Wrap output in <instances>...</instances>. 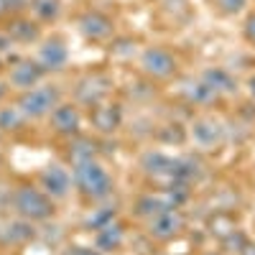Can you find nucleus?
<instances>
[{"instance_id": "f257e3e1", "label": "nucleus", "mask_w": 255, "mask_h": 255, "mask_svg": "<svg viewBox=\"0 0 255 255\" xmlns=\"http://www.w3.org/2000/svg\"><path fill=\"white\" fill-rule=\"evenodd\" d=\"M72 179H74L77 191L87 202H105L113 194V189H115L110 171L97 158L72 166Z\"/></svg>"}, {"instance_id": "f03ea898", "label": "nucleus", "mask_w": 255, "mask_h": 255, "mask_svg": "<svg viewBox=\"0 0 255 255\" xmlns=\"http://www.w3.org/2000/svg\"><path fill=\"white\" fill-rule=\"evenodd\" d=\"M10 204L15 209V215L20 220H28V222H46L56 212L54 199L44 189H38L33 184H18L10 191Z\"/></svg>"}, {"instance_id": "7ed1b4c3", "label": "nucleus", "mask_w": 255, "mask_h": 255, "mask_svg": "<svg viewBox=\"0 0 255 255\" xmlns=\"http://www.w3.org/2000/svg\"><path fill=\"white\" fill-rule=\"evenodd\" d=\"M15 105L28 120L49 118L56 110V105H61V90H59V84H38V87L28 92H20Z\"/></svg>"}, {"instance_id": "20e7f679", "label": "nucleus", "mask_w": 255, "mask_h": 255, "mask_svg": "<svg viewBox=\"0 0 255 255\" xmlns=\"http://www.w3.org/2000/svg\"><path fill=\"white\" fill-rule=\"evenodd\" d=\"M44 77H46V69L38 64V59H18L8 69V84L18 92H28L38 87Z\"/></svg>"}, {"instance_id": "39448f33", "label": "nucleus", "mask_w": 255, "mask_h": 255, "mask_svg": "<svg viewBox=\"0 0 255 255\" xmlns=\"http://www.w3.org/2000/svg\"><path fill=\"white\" fill-rule=\"evenodd\" d=\"M110 90H113V79H110L108 74H102V72H92V74L82 77V79L77 82L74 95H77V100H79L82 105L95 108V105H100L105 97L110 95Z\"/></svg>"}, {"instance_id": "423d86ee", "label": "nucleus", "mask_w": 255, "mask_h": 255, "mask_svg": "<svg viewBox=\"0 0 255 255\" xmlns=\"http://www.w3.org/2000/svg\"><path fill=\"white\" fill-rule=\"evenodd\" d=\"M140 69L153 79H168L176 74V59L161 46H148L140 54Z\"/></svg>"}, {"instance_id": "0eeeda50", "label": "nucleus", "mask_w": 255, "mask_h": 255, "mask_svg": "<svg viewBox=\"0 0 255 255\" xmlns=\"http://www.w3.org/2000/svg\"><path fill=\"white\" fill-rule=\"evenodd\" d=\"M51 130L61 138H77L82 133V113L74 102H61L56 110L49 115Z\"/></svg>"}, {"instance_id": "6e6552de", "label": "nucleus", "mask_w": 255, "mask_h": 255, "mask_svg": "<svg viewBox=\"0 0 255 255\" xmlns=\"http://www.w3.org/2000/svg\"><path fill=\"white\" fill-rule=\"evenodd\" d=\"M38 184L51 199H67L72 186H74V179H72V174L64 166L49 163V166H44V171H41Z\"/></svg>"}, {"instance_id": "1a4fd4ad", "label": "nucleus", "mask_w": 255, "mask_h": 255, "mask_svg": "<svg viewBox=\"0 0 255 255\" xmlns=\"http://www.w3.org/2000/svg\"><path fill=\"white\" fill-rule=\"evenodd\" d=\"M79 33L92 41V44H105V41H110L113 33H115V23H113V18H108L105 13L100 10H90V13H84L79 18Z\"/></svg>"}, {"instance_id": "9d476101", "label": "nucleus", "mask_w": 255, "mask_h": 255, "mask_svg": "<svg viewBox=\"0 0 255 255\" xmlns=\"http://www.w3.org/2000/svg\"><path fill=\"white\" fill-rule=\"evenodd\" d=\"M36 59L46 72H61L69 64V49H67V44H64V38L51 36L46 41H41Z\"/></svg>"}, {"instance_id": "9b49d317", "label": "nucleus", "mask_w": 255, "mask_h": 255, "mask_svg": "<svg viewBox=\"0 0 255 255\" xmlns=\"http://www.w3.org/2000/svg\"><path fill=\"white\" fill-rule=\"evenodd\" d=\"M184 230V217L179 209H166L161 215L148 220V235L166 243V240H174L179 232Z\"/></svg>"}, {"instance_id": "f8f14e48", "label": "nucleus", "mask_w": 255, "mask_h": 255, "mask_svg": "<svg viewBox=\"0 0 255 255\" xmlns=\"http://www.w3.org/2000/svg\"><path fill=\"white\" fill-rule=\"evenodd\" d=\"M189 135L199 148H215L225 140V128L215 118H199V120L191 123Z\"/></svg>"}, {"instance_id": "ddd939ff", "label": "nucleus", "mask_w": 255, "mask_h": 255, "mask_svg": "<svg viewBox=\"0 0 255 255\" xmlns=\"http://www.w3.org/2000/svg\"><path fill=\"white\" fill-rule=\"evenodd\" d=\"M3 31L13 38V44H36V41H41V23L28 15H10Z\"/></svg>"}, {"instance_id": "4468645a", "label": "nucleus", "mask_w": 255, "mask_h": 255, "mask_svg": "<svg viewBox=\"0 0 255 255\" xmlns=\"http://www.w3.org/2000/svg\"><path fill=\"white\" fill-rule=\"evenodd\" d=\"M90 118H92V125L100 133H115L123 123V110H120V105L100 102L95 108H90Z\"/></svg>"}, {"instance_id": "2eb2a0df", "label": "nucleus", "mask_w": 255, "mask_h": 255, "mask_svg": "<svg viewBox=\"0 0 255 255\" xmlns=\"http://www.w3.org/2000/svg\"><path fill=\"white\" fill-rule=\"evenodd\" d=\"M125 240V230L118 225V222H110V225H105L100 230H95V248L100 253H113L123 245Z\"/></svg>"}, {"instance_id": "dca6fc26", "label": "nucleus", "mask_w": 255, "mask_h": 255, "mask_svg": "<svg viewBox=\"0 0 255 255\" xmlns=\"http://www.w3.org/2000/svg\"><path fill=\"white\" fill-rule=\"evenodd\" d=\"M202 79H204L217 95H235V92H238V82H235V77H232L227 69H222V67L204 69V72H202Z\"/></svg>"}, {"instance_id": "f3484780", "label": "nucleus", "mask_w": 255, "mask_h": 255, "mask_svg": "<svg viewBox=\"0 0 255 255\" xmlns=\"http://www.w3.org/2000/svg\"><path fill=\"white\" fill-rule=\"evenodd\" d=\"M28 10L41 26L56 23L61 15V0H28Z\"/></svg>"}, {"instance_id": "a211bd4d", "label": "nucleus", "mask_w": 255, "mask_h": 255, "mask_svg": "<svg viewBox=\"0 0 255 255\" xmlns=\"http://www.w3.org/2000/svg\"><path fill=\"white\" fill-rule=\"evenodd\" d=\"M28 118L20 113L18 105H8V108H0V133H20L26 128Z\"/></svg>"}, {"instance_id": "6ab92c4d", "label": "nucleus", "mask_w": 255, "mask_h": 255, "mask_svg": "<svg viewBox=\"0 0 255 255\" xmlns=\"http://www.w3.org/2000/svg\"><path fill=\"white\" fill-rule=\"evenodd\" d=\"M140 166L153 176H168L171 174V166H174V158L166 156V153H158V151H148L140 158Z\"/></svg>"}, {"instance_id": "aec40b11", "label": "nucleus", "mask_w": 255, "mask_h": 255, "mask_svg": "<svg viewBox=\"0 0 255 255\" xmlns=\"http://www.w3.org/2000/svg\"><path fill=\"white\" fill-rule=\"evenodd\" d=\"M95 153H97V145H95V140H92V138H84V135L72 138V145H69V158H72V166L84 163V161H95Z\"/></svg>"}, {"instance_id": "412c9836", "label": "nucleus", "mask_w": 255, "mask_h": 255, "mask_svg": "<svg viewBox=\"0 0 255 255\" xmlns=\"http://www.w3.org/2000/svg\"><path fill=\"white\" fill-rule=\"evenodd\" d=\"M166 209H176V204L171 202V197H143L138 204H135V212L140 217H156V215H161V212H166Z\"/></svg>"}, {"instance_id": "4be33fe9", "label": "nucleus", "mask_w": 255, "mask_h": 255, "mask_svg": "<svg viewBox=\"0 0 255 255\" xmlns=\"http://www.w3.org/2000/svg\"><path fill=\"white\" fill-rule=\"evenodd\" d=\"M184 95H186V100H191L194 105H209V102H215V100L220 97V95L212 90L204 79H199V82H189V84H186V90H184Z\"/></svg>"}, {"instance_id": "5701e85b", "label": "nucleus", "mask_w": 255, "mask_h": 255, "mask_svg": "<svg viewBox=\"0 0 255 255\" xmlns=\"http://www.w3.org/2000/svg\"><path fill=\"white\" fill-rule=\"evenodd\" d=\"M33 235H36V230H33V225H31L28 220L10 222L8 230H5V238H8L10 243H28V240H33Z\"/></svg>"}, {"instance_id": "b1692460", "label": "nucleus", "mask_w": 255, "mask_h": 255, "mask_svg": "<svg viewBox=\"0 0 255 255\" xmlns=\"http://www.w3.org/2000/svg\"><path fill=\"white\" fill-rule=\"evenodd\" d=\"M110 222H115V209H110V207H102V209H97V212H95V215H90L84 225H87L90 230H100V227L110 225Z\"/></svg>"}, {"instance_id": "393cba45", "label": "nucleus", "mask_w": 255, "mask_h": 255, "mask_svg": "<svg viewBox=\"0 0 255 255\" xmlns=\"http://www.w3.org/2000/svg\"><path fill=\"white\" fill-rule=\"evenodd\" d=\"M215 3H217L220 13H225V15H238V13L245 10L248 0H215Z\"/></svg>"}, {"instance_id": "a878e982", "label": "nucleus", "mask_w": 255, "mask_h": 255, "mask_svg": "<svg viewBox=\"0 0 255 255\" xmlns=\"http://www.w3.org/2000/svg\"><path fill=\"white\" fill-rule=\"evenodd\" d=\"M10 49H13V38H10L3 28H0V56H5Z\"/></svg>"}, {"instance_id": "bb28decb", "label": "nucleus", "mask_w": 255, "mask_h": 255, "mask_svg": "<svg viewBox=\"0 0 255 255\" xmlns=\"http://www.w3.org/2000/svg\"><path fill=\"white\" fill-rule=\"evenodd\" d=\"M245 38L250 44H255V13L248 15V20H245Z\"/></svg>"}, {"instance_id": "cd10ccee", "label": "nucleus", "mask_w": 255, "mask_h": 255, "mask_svg": "<svg viewBox=\"0 0 255 255\" xmlns=\"http://www.w3.org/2000/svg\"><path fill=\"white\" fill-rule=\"evenodd\" d=\"M74 255H102V253L92 248H74Z\"/></svg>"}, {"instance_id": "c85d7f7f", "label": "nucleus", "mask_w": 255, "mask_h": 255, "mask_svg": "<svg viewBox=\"0 0 255 255\" xmlns=\"http://www.w3.org/2000/svg\"><path fill=\"white\" fill-rule=\"evenodd\" d=\"M8 90H10V84H8V79H0V102L5 100V95H8Z\"/></svg>"}, {"instance_id": "c756f323", "label": "nucleus", "mask_w": 255, "mask_h": 255, "mask_svg": "<svg viewBox=\"0 0 255 255\" xmlns=\"http://www.w3.org/2000/svg\"><path fill=\"white\" fill-rule=\"evenodd\" d=\"M3 15H8V3H5V0H0V18H3Z\"/></svg>"}, {"instance_id": "7c9ffc66", "label": "nucleus", "mask_w": 255, "mask_h": 255, "mask_svg": "<svg viewBox=\"0 0 255 255\" xmlns=\"http://www.w3.org/2000/svg\"><path fill=\"white\" fill-rule=\"evenodd\" d=\"M250 92L255 95V79H250Z\"/></svg>"}, {"instance_id": "2f4dec72", "label": "nucleus", "mask_w": 255, "mask_h": 255, "mask_svg": "<svg viewBox=\"0 0 255 255\" xmlns=\"http://www.w3.org/2000/svg\"><path fill=\"white\" fill-rule=\"evenodd\" d=\"M0 67H3V56H0Z\"/></svg>"}, {"instance_id": "473e14b6", "label": "nucleus", "mask_w": 255, "mask_h": 255, "mask_svg": "<svg viewBox=\"0 0 255 255\" xmlns=\"http://www.w3.org/2000/svg\"><path fill=\"white\" fill-rule=\"evenodd\" d=\"M209 255H215V253H209Z\"/></svg>"}, {"instance_id": "72a5a7b5", "label": "nucleus", "mask_w": 255, "mask_h": 255, "mask_svg": "<svg viewBox=\"0 0 255 255\" xmlns=\"http://www.w3.org/2000/svg\"><path fill=\"white\" fill-rule=\"evenodd\" d=\"M0 135H3V133H0Z\"/></svg>"}]
</instances>
